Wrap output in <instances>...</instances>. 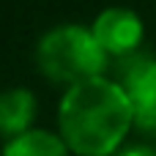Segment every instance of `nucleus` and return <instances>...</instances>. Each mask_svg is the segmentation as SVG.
Segmentation results:
<instances>
[{
    "mask_svg": "<svg viewBox=\"0 0 156 156\" xmlns=\"http://www.w3.org/2000/svg\"><path fill=\"white\" fill-rule=\"evenodd\" d=\"M36 118V96L27 88H8L0 93V137L14 140L30 132Z\"/></svg>",
    "mask_w": 156,
    "mask_h": 156,
    "instance_id": "nucleus-5",
    "label": "nucleus"
},
{
    "mask_svg": "<svg viewBox=\"0 0 156 156\" xmlns=\"http://www.w3.org/2000/svg\"><path fill=\"white\" fill-rule=\"evenodd\" d=\"M3 156H71L60 134L47 129H30L5 143Z\"/></svg>",
    "mask_w": 156,
    "mask_h": 156,
    "instance_id": "nucleus-6",
    "label": "nucleus"
},
{
    "mask_svg": "<svg viewBox=\"0 0 156 156\" xmlns=\"http://www.w3.org/2000/svg\"><path fill=\"white\" fill-rule=\"evenodd\" d=\"M134 126L123 88L107 77L71 85L58 110V134L77 156H112Z\"/></svg>",
    "mask_w": 156,
    "mask_h": 156,
    "instance_id": "nucleus-1",
    "label": "nucleus"
},
{
    "mask_svg": "<svg viewBox=\"0 0 156 156\" xmlns=\"http://www.w3.org/2000/svg\"><path fill=\"white\" fill-rule=\"evenodd\" d=\"M107 58H132L143 44V19L132 8H104L90 27Z\"/></svg>",
    "mask_w": 156,
    "mask_h": 156,
    "instance_id": "nucleus-4",
    "label": "nucleus"
},
{
    "mask_svg": "<svg viewBox=\"0 0 156 156\" xmlns=\"http://www.w3.org/2000/svg\"><path fill=\"white\" fill-rule=\"evenodd\" d=\"M118 156H156V151L148 145H129V148H121Z\"/></svg>",
    "mask_w": 156,
    "mask_h": 156,
    "instance_id": "nucleus-7",
    "label": "nucleus"
},
{
    "mask_svg": "<svg viewBox=\"0 0 156 156\" xmlns=\"http://www.w3.org/2000/svg\"><path fill=\"white\" fill-rule=\"evenodd\" d=\"M118 85L123 88L132 104L134 126H140L148 134H156V58L148 55L126 58Z\"/></svg>",
    "mask_w": 156,
    "mask_h": 156,
    "instance_id": "nucleus-3",
    "label": "nucleus"
},
{
    "mask_svg": "<svg viewBox=\"0 0 156 156\" xmlns=\"http://www.w3.org/2000/svg\"><path fill=\"white\" fill-rule=\"evenodd\" d=\"M38 71L60 85H77L93 77H104L107 52L93 33L82 25H58L47 30L36 47Z\"/></svg>",
    "mask_w": 156,
    "mask_h": 156,
    "instance_id": "nucleus-2",
    "label": "nucleus"
}]
</instances>
